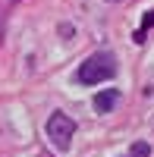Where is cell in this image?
<instances>
[{"label": "cell", "mask_w": 154, "mask_h": 157, "mask_svg": "<svg viewBox=\"0 0 154 157\" xmlns=\"http://www.w3.org/2000/svg\"><path fill=\"white\" fill-rule=\"evenodd\" d=\"M113 75H117V57L107 54V50H98V54H91L79 66L75 82H82V85H101V82H107V78H113Z\"/></svg>", "instance_id": "cell-1"}, {"label": "cell", "mask_w": 154, "mask_h": 157, "mask_svg": "<svg viewBox=\"0 0 154 157\" xmlns=\"http://www.w3.org/2000/svg\"><path fill=\"white\" fill-rule=\"evenodd\" d=\"M117 104H120V91H117V88L98 91V94H94V110H98V113H110Z\"/></svg>", "instance_id": "cell-3"}, {"label": "cell", "mask_w": 154, "mask_h": 157, "mask_svg": "<svg viewBox=\"0 0 154 157\" xmlns=\"http://www.w3.org/2000/svg\"><path fill=\"white\" fill-rule=\"evenodd\" d=\"M151 25H154V10H151V13H145V25H142V32L135 35V41H138V44H142V38H145V32L151 29Z\"/></svg>", "instance_id": "cell-5"}, {"label": "cell", "mask_w": 154, "mask_h": 157, "mask_svg": "<svg viewBox=\"0 0 154 157\" xmlns=\"http://www.w3.org/2000/svg\"><path fill=\"white\" fill-rule=\"evenodd\" d=\"M0 44H3V19H0Z\"/></svg>", "instance_id": "cell-6"}, {"label": "cell", "mask_w": 154, "mask_h": 157, "mask_svg": "<svg viewBox=\"0 0 154 157\" xmlns=\"http://www.w3.org/2000/svg\"><path fill=\"white\" fill-rule=\"evenodd\" d=\"M129 154H132V157H148V154H151V145H148V141H135Z\"/></svg>", "instance_id": "cell-4"}, {"label": "cell", "mask_w": 154, "mask_h": 157, "mask_svg": "<svg viewBox=\"0 0 154 157\" xmlns=\"http://www.w3.org/2000/svg\"><path fill=\"white\" fill-rule=\"evenodd\" d=\"M72 135H75V120H72V116H66L63 110L50 113V120H47V138H50V145H54L57 151H69Z\"/></svg>", "instance_id": "cell-2"}]
</instances>
